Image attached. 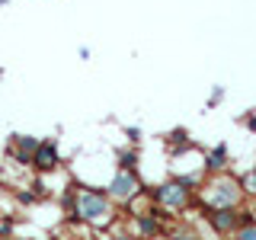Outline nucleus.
Returning a JSON list of instances; mask_svg holds the SVG:
<instances>
[{"mask_svg":"<svg viewBox=\"0 0 256 240\" xmlns=\"http://www.w3.org/2000/svg\"><path fill=\"white\" fill-rule=\"evenodd\" d=\"M70 212H74L77 221L84 224H93V228H106L116 214V205L106 192L100 189H90V186H77L74 196H70Z\"/></svg>","mask_w":256,"mask_h":240,"instance_id":"obj_1","label":"nucleus"},{"mask_svg":"<svg viewBox=\"0 0 256 240\" xmlns=\"http://www.w3.org/2000/svg\"><path fill=\"white\" fill-rule=\"evenodd\" d=\"M198 186L196 176H176L170 182H160L157 189H150V202H154L160 212H182L192 198V189Z\"/></svg>","mask_w":256,"mask_h":240,"instance_id":"obj_2","label":"nucleus"},{"mask_svg":"<svg viewBox=\"0 0 256 240\" xmlns=\"http://www.w3.org/2000/svg\"><path fill=\"white\" fill-rule=\"evenodd\" d=\"M202 202L208 208H240V202H244L240 180H234L228 173H214L202 186Z\"/></svg>","mask_w":256,"mask_h":240,"instance_id":"obj_3","label":"nucleus"},{"mask_svg":"<svg viewBox=\"0 0 256 240\" xmlns=\"http://www.w3.org/2000/svg\"><path fill=\"white\" fill-rule=\"evenodd\" d=\"M102 192L112 198V205H132L134 198L144 196V186H141V180H138V173H134V170H125V166H118L116 176L109 180V186L102 189Z\"/></svg>","mask_w":256,"mask_h":240,"instance_id":"obj_4","label":"nucleus"},{"mask_svg":"<svg viewBox=\"0 0 256 240\" xmlns=\"http://www.w3.org/2000/svg\"><path fill=\"white\" fill-rule=\"evenodd\" d=\"M208 224H212V230L218 237H228L237 228H244V214H240V208H212L208 212Z\"/></svg>","mask_w":256,"mask_h":240,"instance_id":"obj_5","label":"nucleus"},{"mask_svg":"<svg viewBox=\"0 0 256 240\" xmlns=\"http://www.w3.org/2000/svg\"><path fill=\"white\" fill-rule=\"evenodd\" d=\"M29 164L36 166V170H58V144H54L52 138H45V141H38V148L32 150V157H29Z\"/></svg>","mask_w":256,"mask_h":240,"instance_id":"obj_6","label":"nucleus"},{"mask_svg":"<svg viewBox=\"0 0 256 240\" xmlns=\"http://www.w3.org/2000/svg\"><path fill=\"white\" fill-rule=\"evenodd\" d=\"M134 234H138V240H154L160 234V214L150 208V212H144V214H134Z\"/></svg>","mask_w":256,"mask_h":240,"instance_id":"obj_7","label":"nucleus"},{"mask_svg":"<svg viewBox=\"0 0 256 240\" xmlns=\"http://www.w3.org/2000/svg\"><path fill=\"white\" fill-rule=\"evenodd\" d=\"M224 166H228V148H224V144H218L214 150H208V154H205V170L221 173Z\"/></svg>","mask_w":256,"mask_h":240,"instance_id":"obj_8","label":"nucleus"},{"mask_svg":"<svg viewBox=\"0 0 256 240\" xmlns=\"http://www.w3.org/2000/svg\"><path fill=\"white\" fill-rule=\"evenodd\" d=\"M240 189H244V196H256V166L240 180Z\"/></svg>","mask_w":256,"mask_h":240,"instance_id":"obj_9","label":"nucleus"},{"mask_svg":"<svg viewBox=\"0 0 256 240\" xmlns=\"http://www.w3.org/2000/svg\"><path fill=\"white\" fill-rule=\"evenodd\" d=\"M234 240H256V224H246V228L234 230Z\"/></svg>","mask_w":256,"mask_h":240,"instance_id":"obj_10","label":"nucleus"},{"mask_svg":"<svg viewBox=\"0 0 256 240\" xmlns=\"http://www.w3.org/2000/svg\"><path fill=\"white\" fill-rule=\"evenodd\" d=\"M118 166H125V170H134V166H138V154H134V150L122 154V164H118Z\"/></svg>","mask_w":256,"mask_h":240,"instance_id":"obj_11","label":"nucleus"},{"mask_svg":"<svg viewBox=\"0 0 256 240\" xmlns=\"http://www.w3.org/2000/svg\"><path fill=\"white\" fill-rule=\"evenodd\" d=\"M125 134H128V141H138V138H141L138 128H125Z\"/></svg>","mask_w":256,"mask_h":240,"instance_id":"obj_12","label":"nucleus"},{"mask_svg":"<svg viewBox=\"0 0 256 240\" xmlns=\"http://www.w3.org/2000/svg\"><path fill=\"white\" fill-rule=\"evenodd\" d=\"M170 240H196V237H192V234H173Z\"/></svg>","mask_w":256,"mask_h":240,"instance_id":"obj_13","label":"nucleus"}]
</instances>
